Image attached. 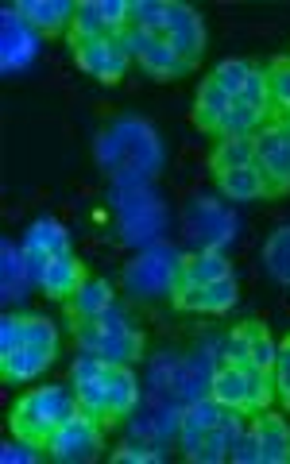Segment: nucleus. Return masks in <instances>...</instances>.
Listing matches in <instances>:
<instances>
[{
    "label": "nucleus",
    "mask_w": 290,
    "mask_h": 464,
    "mask_svg": "<svg viewBox=\"0 0 290 464\" xmlns=\"http://www.w3.org/2000/svg\"><path fill=\"white\" fill-rule=\"evenodd\" d=\"M74 414H82V402H78L74 391H70V383L27 387L24 395L8 406V430L20 445L43 453V445H47L51 433L63 422H70Z\"/></svg>",
    "instance_id": "1"
},
{
    "label": "nucleus",
    "mask_w": 290,
    "mask_h": 464,
    "mask_svg": "<svg viewBox=\"0 0 290 464\" xmlns=\"http://www.w3.org/2000/svg\"><path fill=\"white\" fill-rule=\"evenodd\" d=\"M43 457L58 460V464H90L105 457V426L90 414H74L70 422L58 426L47 445H43Z\"/></svg>",
    "instance_id": "2"
},
{
    "label": "nucleus",
    "mask_w": 290,
    "mask_h": 464,
    "mask_svg": "<svg viewBox=\"0 0 290 464\" xmlns=\"http://www.w3.org/2000/svg\"><path fill=\"white\" fill-rule=\"evenodd\" d=\"M70 333H74L82 353H97L105 364H140L143 348H148V341H143V333L136 325L105 329L97 322H78V325H70Z\"/></svg>",
    "instance_id": "3"
},
{
    "label": "nucleus",
    "mask_w": 290,
    "mask_h": 464,
    "mask_svg": "<svg viewBox=\"0 0 290 464\" xmlns=\"http://www.w3.org/2000/svg\"><path fill=\"white\" fill-rule=\"evenodd\" d=\"M70 43V54L82 74L97 78L101 85H116L128 78V66H132V54L124 51L121 35H109V39H66Z\"/></svg>",
    "instance_id": "4"
},
{
    "label": "nucleus",
    "mask_w": 290,
    "mask_h": 464,
    "mask_svg": "<svg viewBox=\"0 0 290 464\" xmlns=\"http://www.w3.org/2000/svg\"><path fill=\"white\" fill-rule=\"evenodd\" d=\"M252 167L264 174L271 201L290 194V140L283 136L279 124H267L264 132L256 136V159H252Z\"/></svg>",
    "instance_id": "5"
},
{
    "label": "nucleus",
    "mask_w": 290,
    "mask_h": 464,
    "mask_svg": "<svg viewBox=\"0 0 290 464\" xmlns=\"http://www.w3.org/2000/svg\"><path fill=\"white\" fill-rule=\"evenodd\" d=\"M163 32L170 35V51L198 70L201 54H206V20H201V12L194 5H186V0H167Z\"/></svg>",
    "instance_id": "6"
},
{
    "label": "nucleus",
    "mask_w": 290,
    "mask_h": 464,
    "mask_svg": "<svg viewBox=\"0 0 290 464\" xmlns=\"http://www.w3.org/2000/svg\"><path fill=\"white\" fill-rule=\"evenodd\" d=\"M170 306L179 314H228L237 306V275L209 286H170Z\"/></svg>",
    "instance_id": "7"
},
{
    "label": "nucleus",
    "mask_w": 290,
    "mask_h": 464,
    "mask_svg": "<svg viewBox=\"0 0 290 464\" xmlns=\"http://www.w3.org/2000/svg\"><path fill=\"white\" fill-rule=\"evenodd\" d=\"M12 12L35 27L43 39H58V35H70V20H74V0H16Z\"/></svg>",
    "instance_id": "8"
},
{
    "label": "nucleus",
    "mask_w": 290,
    "mask_h": 464,
    "mask_svg": "<svg viewBox=\"0 0 290 464\" xmlns=\"http://www.w3.org/2000/svg\"><path fill=\"white\" fill-rule=\"evenodd\" d=\"M85 279H90V267L82 264V259L74 252L66 256H54L47 267L39 271V283H43V295H47L51 302H70L78 295V290L85 286Z\"/></svg>",
    "instance_id": "9"
},
{
    "label": "nucleus",
    "mask_w": 290,
    "mask_h": 464,
    "mask_svg": "<svg viewBox=\"0 0 290 464\" xmlns=\"http://www.w3.org/2000/svg\"><path fill=\"white\" fill-rule=\"evenodd\" d=\"M248 430L259 441V464H290V426L283 414L259 411V414H252Z\"/></svg>",
    "instance_id": "10"
},
{
    "label": "nucleus",
    "mask_w": 290,
    "mask_h": 464,
    "mask_svg": "<svg viewBox=\"0 0 290 464\" xmlns=\"http://www.w3.org/2000/svg\"><path fill=\"white\" fill-rule=\"evenodd\" d=\"M54 360H58V353H47V348H32V344L16 348V353H0V380H5L8 387L32 383V380H39V375L54 364Z\"/></svg>",
    "instance_id": "11"
},
{
    "label": "nucleus",
    "mask_w": 290,
    "mask_h": 464,
    "mask_svg": "<svg viewBox=\"0 0 290 464\" xmlns=\"http://www.w3.org/2000/svg\"><path fill=\"white\" fill-rule=\"evenodd\" d=\"M225 275H232L228 256L209 248V252H198V256H182L179 275L170 279V286H209L217 279H225Z\"/></svg>",
    "instance_id": "12"
},
{
    "label": "nucleus",
    "mask_w": 290,
    "mask_h": 464,
    "mask_svg": "<svg viewBox=\"0 0 290 464\" xmlns=\"http://www.w3.org/2000/svg\"><path fill=\"white\" fill-rule=\"evenodd\" d=\"M112 302H116V286H112L109 279H93V275H90V279H85V286L66 302V322H70V325L93 322V317L105 314Z\"/></svg>",
    "instance_id": "13"
},
{
    "label": "nucleus",
    "mask_w": 290,
    "mask_h": 464,
    "mask_svg": "<svg viewBox=\"0 0 290 464\" xmlns=\"http://www.w3.org/2000/svg\"><path fill=\"white\" fill-rule=\"evenodd\" d=\"M105 383H109V406H112V430L124 422L128 414L136 411L140 402V387H136V375L132 364H109L105 368Z\"/></svg>",
    "instance_id": "14"
},
{
    "label": "nucleus",
    "mask_w": 290,
    "mask_h": 464,
    "mask_svg": "<svg viewBox=\"0 0 290 464\" xmlns=\"http://www.w3.org/2000/svg\"><path fill=\"white\" fill-rule=\"evenodd\" d=\"M228 105H232V97H228V93L221 90V85L213 82V74H209V78H201V82H198L190 121H194L206 136H213V128H217V121H221V116L228 112Z\"/></svg>",
    "instance_id": "15"
},
{
    "label": "nucleus",
    "mask_w": 290,
    "mask_h": 464,
    "mask_svg": "<svg viewBox=\"0 0 290 464\" xmlns=\"http://www.w3.org/2000/svg\"><path fill=\"white\" fill-rule=\"evenodd\" d=\"M209 399H217L221 406H232V411H240L248 418V380H244V372L237 364H228V360H221L209 380Z\"/></svg>",
    "instance_id": "16"
},
{
    "label": "nucleus",
    "mask_w": 290,
    "mask_h": 464,
    "mask_svg": "<svg viewBox=\"0 0 290 464\" xmlns=\"http://www.w3.org/2000/svg\"><path fill=\"white\" fill-rule=\"evenodd\" d=\"M271 121L264 112H256L248 101L244 97H232V105H228V112L217 121V128H213V136L217 140H240V136H259L267 128Z\"/></svg>",
    "instance_id": "17"
},
{
    "label": "nucleus",
    "mask_w": 290,
    "mask_h": 464,
    "mask_svg": "<svg viewBox=\"0 0 290 464\" xmlns=\"http://www.w3.org/2000/svg\"><path fill=\"white\" fill-rule=\"evenodd\" d=\"M252 159H256V136H240V140H217L206 155V163L213 170V179H221L228 170L252 167Z\"/></svg>",
    "instance_id": "18"
},
{
    "label": "nucleus",
    "mask_w": 290,
    "mask_h": 464,
    "mask_svg": "<svg viewBox=\"0 0 290 464\" xmlns=\"http://www.w3.org/2000/svg\"><path fill=\"white\" fill-rule=\"evenodd\" d=\"M217 190H221L228 201H271L264 174L256 167H240V170L221 174V179H217Z\"/></svg>",
    "instance_id": "19"
},
{
    "label": "nucleus",
    "mask_w": 290,
    "mask_h": 464,
    "mask_svg": "<svg viewBox=\"0 0 290 464\" xmlns=\"http://www.w3.org/2000/svg\"><path fill=\"white\" fill-rule=\"evenodd\" d=\"M136 66H140L148 78H155V82H179V78H186V74H194V66L182 63V58L170 51V43H155V47L143 54Z\"/></svg>",
    "instance_id": "20"
},
{
    "label": "nucleus",
    "mask_w": 290,
    "mask_h": 464,
    "mask_svg": "<svg viewBox=\"0 0 290 464\" xmlns=\"http://www.w3.org/2000/svg\"><path fill=\"white\" fill-rule=\"evenodd\" d=\"M264 66H267V78H271L275 121H290V54H271Z\"/></svg>",
    "instance_id": "21"
},
{
    "label": "nucleus",
    "mask_w": 290,
    "mask_h": 464,
    "mask_svg": "<svg viewBox=\"0 0 290 464\" xmlns=\"http://www.w3.org/2000/svg\"><path fill=\"white\" fill-rule=\"evenodd\" d=\"M109 24L101 16L97 0H74V20H70V35L66 39H109Z\"/></svg>",
    "instance_id": "22"
},
{
    "label": "nucleus",
    "mask_w": 290,
    "mask_h": 464,
    "mask_svg": "<svg viewBox=\"0 0 290 464\" xmlns=\"http://www.w3.org/2000/svg\"><path fill=\"white\" fill-rule=\"evenodd\" d=\"M74 395H78L85 414L97 418L105 430H112V406H109V383H105V375H101V380H90V383H78Z\"/></svg>",
    "instance_id": "23"
},
{
    "label": "nucleus",
    "mask_w": 290,
    "mask_h": 464,
    "mask_svg": "<svg viewBox=\"0 0 290 464\" xmlns=\"http://www.w3.org/2000/svg\"><path fill=\"white\" fill-rule=\"evenodd\" d=\"M244 380H248V418L259 414V411H271V402L279 399V391H275V372H264L256 364H244Z\"/></svg>",
    "instance_id": "24"
},
{
    "label": "nucleus",
    "mask_w": 290,
    "mask_h": 464,
    "mask_svg": "<svg viewBox=\"0 0 290 464\" xmlns=\"http://www.w3.org/2000/svg\"><path fill=\"white\" fill-rule=\"evenodd\" d=\"M256 112H264L267 121H275V105H271V78H267V66L256 63L248 82H244V93H240Z\"/></svg>",
    "instance_id": "25"
},
{
    "label": "nucleus",
    "mask_w": 290,
    "mask_h": 464,
    "mask_svg": "<svg viewBox=\"0 0 290 464\" xmlns=\"http://www.w3.org/2000/svg\"><path fill=\"white\" fill-rule=\"evenodd\" d=\"M252 66H256L252 58H225V63L213 66V82L221 85L228 97H240L244 93V82H248V74H252Z\"/></svg>",
    "instance_id": "26"
},
{
    "label": "nucleus",
    "mask_w": 290,
    "mask_h": 464,
    "mask_svg": "<svg viewBox=\"0 0 290 464\" xmlns=\"http://www.w3.org/2000/svg\"><path fill=\"white\" fill-rule=\"evenodd\" d=\"M32 248H39L47 259L74 252V248H70V237L63 232V225H54V221H39V225L32 228Z\"/></svg>",
    "instance_id": "27"
},
{
    "label": "nucleus",
    "mask_w": 290,
    "mask_h": 464,
    "mask_svg": "<svg viewBox=\"0 0 290 464\" xmlns=\"http://www.w3.org/2000/svg\"><path fill=\"white\" fill-rule=\"evenodd\" d=\"M24 344L47 348V353H58V329H54L51 317H43V314H24Z\"/></svg>",
    "instance_id": "28"
},
{
    "label": "nucleus",
    "mask_w": 290,
    "mask_h": 464,
    "mask_svg": "<svg viewBox=\"0 0 290 464\" xmlns=\"http://www.w3.org/2000/svg\"><path fill=\"white\" fill-rule=\"evenodd\" d=\"M275 360H279V344H275L271 329L264 322H252V364L264 372H275Z\"/></svg>",
    "instance_id": "29"
},
{
    "label": "nucleus",
    "mask_w": 290,
    "mask_h": 464,
    "mask_svg": "<svg viewBox=\"0 0 290 464\" xmlns=\"http://www.w3.org/2000/svg\"><path fill=\"white\" fill-rule=\"evenodd\" d=\"M267 267L279 283H290V228H279L267 240Z\"/></svg>",
    "instance_id": "30"
},
{
    "label": "nucleus",
    "mask_w": 290,
    "mask_h": 464,
    "mask_svg": "<svg viewBox=\"0 0 290 464\" xmlns=\"http://www.w3.org/2000/svg\"><path fill=\"white\" fill-rule=\"evenodd\" d=\"M163 24H167V0H132V27L163 32Z\"/></svg>",
    "instance_id": "31"
},
{
    "label": "nucleus",
    "mask_w": 290,
    "mask_h": 464,
    "mask_svg": "<svg viewBox=\"0 0 290 464\" xmlns=\"http://www.w3.org/2000/svg\"><path fill=\"white\" fill-rule=\"evenodd\" d=\"M225 360L228 364H252V322H240L237 329L228 333V348H225Z\"/></svg>",
    "instance_id": "32"
},
{
    "label": "nucleus",
    "mask_w": 290,
    "mask_h": 464,
    "mask_svg": "<svg viewBox=\"0 0 290 464\" xmlns=\"http://www.w3.org/2000/svg\"><path fill=\"white\" fill-rule=\"evenodd\" d=\"M105 360H101L97 353H82L74 360V368H70V387H78V383H90V380H101L105 375Z\"/></svg>",
    "instance_id": "33"
},
{
    "label": "nucleus",
    "mask_w": 290,
    "mask_h": 464,
    "mask_svg": "<svg viewBox=\"0 0 290 464\" xmlns=\"http://www.w3.org/2000/svg\"><path fill=\"white\" fill-rule=\"evenodd\" d=\"M24 348V314H8L0 322V353H16Z\"/></svg>",
    "instance_id": "34"
},
{
    "label": "nucleus",
    "mask_w": 290,
    "mask_h": 464,
    "mask_svg": "<svg viewBox=\"0 0 290 464\" xmlns=\"http://www.w3.org/2000/svg\"><path fill=\"white\" fill-rule=\"evenodd\" d=\"M228 460H232V464H259V441H256V433H252V430H244L240 438L232 441Z\"/></svg>",
    "instance_id": "35"
},
{
    "label": "nucleus",
    "mask_w": 290,
    "mask_h": 464,
    "mask_svg": "<svg viewBox=\"0 0 290 464\" xmlns=\"http://www.w3.org/2000/svg\"><path fill=\"white\" fill-rule=\"evenodd\" d=\"M221 414H225V406L217 402V399H209V402H198V406H194V411L186 414V418H190L194 426H201V430H213L217 422H221Z\"/></svg>",
    "instance_id": "36"
},
{
    "label": "nucleus",
    "mask_w": 290,
    "mask_h": 464,
    "mask_svg": "<svg viewBox=\"0 0 290 464\" xmlns=\"http://www.w3.org/2000/svg\"><path fill=\"white\" fill-rule=\"evenodd\" d=\"M275 391H279V399L290 395V344L286 341L279 344V360H275Z\"/></svg>",
    "instance_id": "37"
},
{
    "label": "nucleus",
    "mask_w": 290,
    "mask_h": 464,
    "mask_svg": "<svg viewBox=\"0 0 290 464\" xmlns=\"http://www.w3.org/2000/svg\"><path fill=\"white\" fill-rule=\"evenodd\" d=\"M109 460L112 464H155L159 453H151V449H112Z\"/></svg>",
    "instance_id": "38"
},
{
    "label": "nucleus",
    "mask_w": 290,
    "mask_h": 464,
    "mask_svg": "<svg viewBox=\"0 0 290 464\" xmlns=\"http://www.w3.org/2000/svg\"><path fill=\"white\" fill-rule=\"evenodd\" d=\"M283 406H286V414H290V395H283Z\"/></svg>",
    "instance_id": "39"
},
{
    "label": "nucleus",
    "mask_w": 290,
    "mask_h": 464,
    "mask_svg": "<svg viewBox=\"0 0 290 464\" xmlns=\"http://www.w3.org/2000/svg\"><path fill=\"white\" fill-rule=\"evenodd\" d=\"M286 344H290V333H286Z\"/></svg>",
    "instance_id": "40"
}]
</instances>
